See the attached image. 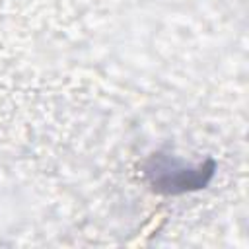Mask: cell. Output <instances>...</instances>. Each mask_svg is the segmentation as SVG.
<instances>
[{
    "instance_id": "obj_1",
    "label": "cell",
    "mask_w": 249,
    "mask_h": 249,
    "mask_svg": "<svg viewBox=\"0 0 249 249\" xmlns=\"http://www.w3.org/2000/svg\"><path fill=\"white\" fill-rule=\"evenodd\" d=\"M202 167H198L196 171H189V169H179L173 165V160L169 158H154L152 167L148 171V175L152 177V183L165 193H179V191H187V189H196L198 185H204V177H202Z\"/></svg>"
}]
</instances>
